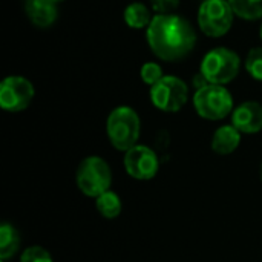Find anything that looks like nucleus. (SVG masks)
Wrapping results in <instances>:
<instances>
[{
  "label": "nucleus",
  "mask_w": 262,
  "mask_h": 262,
  "mask_svg": "<svg viewBox=\"0 0 262 262\" xmlns=\"http://www.w3.org/2000/svg\"><path fill=\"white\" fill-rule=\"evenodd\" d=\"M146 40L154 55L163 61L186 58L196 45L193 25L178 14H155L146 29Z\"/></svg>",
  "instance_id": "obj_1"
},
{
  "label": "nucleus",
  "mask_w": 262,
  "mask_h": 262,
  "mask_svg": "<svg viewBox=\"0 0 262 262\" xmlns=\"http://www.w3.org/2000/svg\"><path fill=\"white\" fill-rule=\"evenodd\" d=\"M106 135L111 146L126 152L138 144L141 135V120L138 112L130 106H117L106 120Z\"/></svg>",
  "instance_id": "obj_2"
},
{
  "label": "nucleus",
  "mask_w": 262,
  "mask_h": 262,
  "mask_svg": "<svg viewBox=\"0 0 262 262\" xmlns=\"http://www.w3.org/2000/svg\"><path fill=\"white\" fill-rule=\"evenodd\" d=\"M75 184L84 196L94 200L111 190L112 169L109 163L98 155L83 158L75 170Z\"/></svg>",
  "instance_id": "obj_3"
},
{
  "label": "nucleus",
  "mask_w": 262,
  "mask_h": 262,
  "mask_svg": "<svg viewBox=\"0 0 262 262\" xmlns=\"http://www.w3.org/2000/svg\"><path fill=\"white\" fill-rule=\"evenodd\" d=\"M241 69L239 55L226 46H218L210 49L200 66V72L206 77L210 84H227L233 81Z\"/></svg>",
  "instance_id": "obj_4"
},
{
  "label": "nucleus",
  "mask_w": 262,
  "mask_h": 262,
  "mask_svg": "<svg viewBox=\"0 0 262 262\" xmlns=\"http://www.w3.org/2000/svg\"><path fill=\"white\" fill-rule=\"evenodd\" d=\"M193 107L196 114L209 121H220L232 115L233 97L226 86L221 84H207L193 94Z\"/></svg>",
  "instance_id": "obj_5"
},
{
  "label": "nucleus",
  "mask_w": 262,
  "mask_h": 262,
  "mask_svg": "<svg viewBox=\"0 0 262 262\" xmlns=\"http://www.w3.org/2000/svg\"><path fill=\"white\" fill-rule=\"evenodd\" d=\"M233 17L229 0H204L198 9V26L204 35L220 38L232 29Z\"/></svg>",
  "instance_id": "obj_6"
},
{
  "label": "nucleus",
  "mask_w": 262,
  "mask_h": 262,
  "mask_svg": "<svg viewBox=\"0 0 262 262\" xmlns=\"http://www.w3.org/2000/svg\"><path fill=\"white\" fill-rule=\"evenodd\" d=\"M152 104L161 112H180L189 100V86L184 80L175 75H164L160 81L150 86L149 91Z\"/></svg>",
  "instance_id": "obj_7"
},
{
  "label": "nucleus",
  "mask_w": 262,
  "mask_h": 262,
  "mask_svg": "<svg viewBox=\"0 0 262 262\" xmlns=\"http://www.w3.org/2000/svg\"><path fill=\"white\" fill-rule=\"evenodd\" d=\"M123 164L130 178L137 181H149L154 180L160 170V157L152 147L138 143L124 152Z\"/></svg>",
  "instance_id": "obj_8"
},
{
  "label": "nucleus",
  "mask_w": 262,
  "mask_h": 262,
  "mask_svg": "<svg viewBox=\"0 0 262 262\" xmlns=\"http://www.w3.org/2000/svg\"><path fill=\"white\" fill-rule=\"evenodd\" d=\"M35 95L34 84L21 75H9L0 83V107L6 112H21Z\"/></svg>",
  "instance_id": "obj_9"
},
{
  "label": "nucleus",
  "mask_w": 262,
  "mask_h": 262,
  "mask_svg": "<svg viewBox=\"0 0 262 262\" xmlns=\"http://www.w3.org/2000/svg\"><path fill=\"white\" fill-rule=\"evenodd\" d=\"M230 118L241 134H258L262 130V104L258 101H244L233 109Z\"/></svg>",
  "instance_id": "obj_10"
},
{
  "label": "nucleus",
  "mask_w": 262,
  "mask_h": 262,
  "mask_svg": "<svg viewBox=\"0 0 262 262\" xmlns=\"http://www.w3.org/2000/svg\"><path fill=\"white\" fill-rule=\"evenodd\" d=\"M58 3L52 0H25V14L37 28H49L58 17Z\"/></svg>",
  "instance_id": "obj_11"
},
{
  "label": "nucleus",
  "mask_w": 262,
  "mask_h": 262,
  "mask_svg": "<svg viewBox=\"0 0 262 262\" xmlns=\"http://www.w3.org/2000/svg\"><path fill=\"white\" fill-rule=\"evenodd\" d=\"M241 138H243V134L232 123L223 124L213 132L210 147L216 155L227 157L236 152V149L241 144Z\"/></svg>",
  "instance_id": "obj_12"
},
{
  "label": "nucleus",
  "mask_w": 262,
  "mask_h": 262,
  "mask_svg": "<svg viewBox=\"0 0 262 262\" xmlns=\"http://www.w3.org/2000/svg\"><path fill=\"white\" fill-rule=\"evenodd\" d=\"M21 246L18 230L11 223H2L0 226V259L8 261L14 258Z\"/></svg>",
  "instance_id": "obj_13"
},
{
  "label": "nucleus",
  "mask_w": 262,
  "mask_h": 262,
  "mask_svg": "<svg viewBox=\"0 0 262 262\" xmlns=\"http://www.w3.org/2000/svg\"><path fill=\"white\" fill-rule=\"evenodd\" d=\"M123 18H124L126 25L132 29H147L154 15L150 14L149 8L144 3L134 2L126 6V9L123 12Z\"/></svg>",
  "instance_id": "obj_14"
},
{
  "label": "nucleus",
  "mask_w": 262,
  "mask_h": 262,
  "mask_svg": "<svg viewBox=\"0 0 262 262\" xmlns=\"http://www.w3.org/2000/svg\"><path fill=\"white\" fill-rule=\"evenodd\" d=\"M97 212L106 220H115L123 212V201L120 195L114 190H107L95 198Z\"/></svg>",
  "instance_id": "obj_15"
},
{
  "label": "nucleus",
  "mask_w": 262,
  "mask_h": 262,
  "mask_svg": "<svg viewBox=\"0 0 262 262\" xmlns=\"http://www.w3.org/2000/svg\"><path fill=\"white\" fill-rule=\"evenodd\" d=\"M235 15L244 20L262 18V0H229Z\"/></svg>",
  "instance_id": "obj_16"
},
{
  "label": "nucleus",
  "mask_w": 262,
  "mask_h": 262,
  "mask_svg": "<svg viewBox=\"0 0 262 262\" xmlns=\"http://www.w3.org/2000/svg\"><path fill=\"white\" fill-rule=\"evenodd\" d=\"M246 71L249 75L256 80L262 81V48H252L246 57Z\"/></svg>",
  "instance_id": "obj_17"
},
{
  "label": "nucleus",
  "mask_w": 262,
  "mask_h": 262,
  "mask_svg": "<svg viewBox=\"0 0 262 262\" xmlns=\"http://www.w3.org/2000/svg\"><path fill=\"white\" fill-rule=\"evenodd\" d=\"M18 262H54L51 253L41 246H29L20 253Z\"/></svg>",
  "instance_id": "obj_18"
},
{
  "label": "nucleus",
  "mask_w": 262,
  "mask_h": 262,
  "mask_svg": "<svg viewBox=\"0 0 262 262\" xmlns=\"http://www.w3.org/2000/svg\"><path fill=\"white\" fill-rule=\"evenodd\" d=\"M140 75H141V80L144 84L147 86H154L157 81H160L164 74H163V68L155 63V61H147L141 66V71H140Z\"/></svg>",
  "instance_id": "obj_19"
},
{
  "label": "nucleus",
  "mask_w": 262,
  "mask_h": 262,
  "mask_svg": "<svg viewBox=\"0 0 262 262\" xmlns=\"http://www.w3.org/2000/svg\"><path fill=\"white\" fill-rule=\"evenodd\" d=\"M157 14H173L180 6V0H149Z\"/></svg>",
  "instance_id": "obj_20"
},
{
  "label": "nucleus",
  "mask_w": 262,
  "mask_h": 262,
  "mask_svg": "<svg viewBox=\"0 0 262 262\" xmlns=\"http://www.w3.org/2000/svg\"><path fill=\"white\" fill-rule=\"evenodd\" d=\"M259 177H261V181H262V163H261V167H259Z\"/></svg>",
  "instance_id": "obj_21"
},
{
  "label": "nucleus",
  "mask_w": 262,
  "mask_h": 262,
  "mask_svg": "<svg viewBox=\"0 0 262 262\" xmlns=\"http://www.w3.org/2000/svg\"><path fill=\"white\" fill-rule=\"evenodd\" d=\"M259 35H261V40H262V23H261V29H259Z\"/></svg>",
  "instance_id": "obj_22"
},
{
  "label": "nucleus",
  "mask_w": 262,
  "mask_h": 262,
  "mask_svg": "<svg viewBox=\"0 0 262 262\" xmlns=\"http://www.w3.org/2000/svg\"><path fill=\"white\" fill-rule=\"evenodd\" d=\"M52 2H55V3H60V2H63V0H52Z\"/></svg>",
  "instance_id": "obj_23"
},
{
  "label": "nucleus",
  "mask_w": 262,
  "mask_h": 262,
  "mask_svg": "<svg viewBox=\"0 0 262 262\" xmlns=\"http://www.w3.org/2000/svg\"><path fill=\"white\" fill-rule=\"evenodd\" d=\"M0 262H6V261H2V259H0Z\"/></svg>",
  "instance_id": "obj_24"
}]
</instances>
